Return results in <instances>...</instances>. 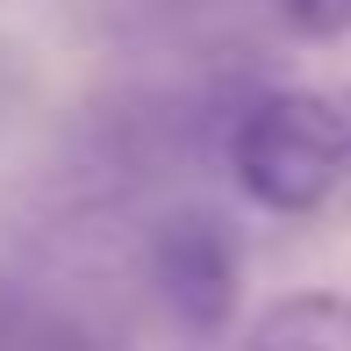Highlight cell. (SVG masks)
Wrapping results in <instances>:
<instances>
[{"instance_id": "3", "label": "cell", "mask_w": 351, "mask_h": 351, "mask_svg": "<svg viewBox=\"0 0 351 351\" xmlns=\"http://www.w3.org/2000/svg\"><path fill=\"white\" fill-rule=\"evenodd\" d=\"M244 351H351V301L344 294H294L251 323Z\"/></svg>"}, {"instance_id": "5", "label": "cell", "mask_w": 351, "mask_h": 351, "mask_svg": "<svg viewBox=\"0 0 351 351\" xmlns=\"http://www.w3.org/2000/svg\"><path fill=\"white\" fill-rule=\"evenodd\" d=\"M337 130H344V165H337V194L351 201V93L337 101Z\"/></svg>"}, {"instance_id": "1", "label": "cell", "mask_w": 351, "mask_h": 351, "mask_svg": "<svg viewBox=\"0 0 351 351\" xmlns=\"http://www.w3.org/2000/svg\"><path fill=\"white\" fill-rule=\"evenodd\" d=\"M337 165H344V130L337 101L323 93H265L237 130V180L273 215L323 208L337 194Z\"/></svg>"}, {"instance_id": "4", "label": "cell", "mask_w": 351, "mask_h": 351, "mask_svg": "<svg viewBox=\"0 0 351 351\" xmlns=\"http://www.w3.org/2000/svg\"><path fill=\"white\" fill-rule=\"evenodd\" d=\"M280 8L301 36H344L351 29V0H280Z\"/></svg>"}, {"instance_id": "2", "label": "cell", "mask_w": 351, "mask_h": 351, "mask_svg": "<svg viewBox=\"0 0 351 351\" xmlns=\"http://www.w3.org/2000/svg\"><path fill=\"white\" fill-rule=\"evenodd\" d=\"M151 280L186 330H222L237 315V294H244V258H237L230 222L208 208L165 215L151 237Z\"/></svg>"}]
</instances>
